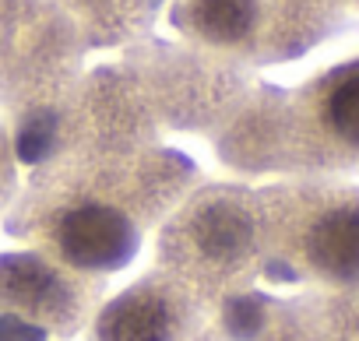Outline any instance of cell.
<instances>
[{
	"label": "cell",
	"mask_w": 359,
	"mask_h": 341,
	"mask_svg": "<svg viewBox=\"0 0 359 341\" xmlns=\"http://www.w3.org/2000/svg\"><path fill=\"white\" fill-rule=\"evenodd\" d=\"M261 260L275 281L359 285V187L324 176L261 190Z\"/></svg>",
	"instance_id": "1"
},
{
	"label": "cell",
	"mask_w": 359,
	"mask_h": 341,
	"mask_svg": "<svg viewBox=\"0 0 359 341\" xmlns=\"http://www.w3.org/2000/svg\"><path fill=\"white\" fill-rule=\"evenodd\" d=\"M165 194H155L151 180L137 187L134 176H60L46 187L32 232L57 260L81 271L123 267L144 236V218L158 211Z\"/></svg>",
	"instance_id": "2"
},
{
	"label": "cell",
	"mask_w": 359,
	"mask_h": 341,
	"mask_svg": "<svg viewBox=\"0 0 359 341\" xmlns=\"http://www.w3.org/2000/svg\"><path fill=\"white\" fill-rule=\"evenodd\" d=\"M289 162L306 176L359 173V57L331 67L292 106Z\"/></svg>",
	"instance_id": "3"
},
{
	"label": "cell",
	"mask_w": 359,
	"mask_h": 341,
	"mask_svg": "<svg viewBox=\"0 0 359 341\" xmlns=\"http://www.w3.org/2000/svg\"><path fill=\"white\" fill-rule=\"evenodd\" d=\"M187 320V299L176 285H141L106 306L99 341H176Z\"/></svg>",
	"instance_id": "4"
},
{
	"label": "cell",
	"mask_w": 359,
	"mask_h": 341,
	"mask_svg": "<svg viewBox=\"0 0 359 341\" xmlns=\"http://www.w3.org/2000/svg\"><path fill=\"white\" fill-rule=\"evenodd\" d=\"M289 306L306 320V334H324L317 341H359V285L313 288Z\"/></svg>",
	"instance_id": "5"
},
{
	"label": "cell",
	"mask_w": 359,
	"mask_h": 341,
	"mask_svg": "<svg viewBox=\"0 0 359 341\" xmlns=\"http://www.w3.org/2000/svg\"><path fill=\"white\" fill-rule=\"evenodd\" d=\"M261 0H194V25L219 43H240L257 29Z\"/></svg>",
	"instance_id": "6"
},
{
	"label": "cell",
	"mask_w": 359,
	"mask_h": 341,
	"mask_svg": "<svg viewBox=\"0 0 359 341\" xmlns=\"http://www.w3.org/2000/svg\"><path fill=\"white\" fill-rule=\"evenodd\" d=\"M345 8H352V11H359V0H341Z\"/></svg>",
	"instance_id": "7"
}]
</instances>
